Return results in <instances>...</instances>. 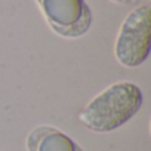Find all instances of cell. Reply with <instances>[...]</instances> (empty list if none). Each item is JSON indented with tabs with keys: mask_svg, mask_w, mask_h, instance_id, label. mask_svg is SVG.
Returning a JSON list of instances; mask_svg holds the SVG:
<instances>
[{
	"mask_svg": "<svg viewBox=\"0 0 151 151\" xmlns=\"http://www.w3.org/2000/svg\"><path fill=\"white\" fill-rule=\"evenodd\" d=\"M143 93L130 81L115 82L88 102L78 118L94 133H110L131 119L141 110Z\"/></svg>",
	"mask_w": 151,
	"mask_h": 151,
	"instance_id": "obj_1",
	"label": "cell"
},
{
	"mask_svg": "<svg viewBox=\"0 0 151 151\" xmlns=\"http://www.w3.org/2000/svg\"><path fill=\"white\" fill-rule=\"evenodd\" d=\"M151 7H137L125 17L115 40L114 55L126 68L141 66L150 55Z\"/></svg>",
	"mask_w": 151,
	"mask_h": 151,
	"instance_id": "obj_2",
	"label": "cell"
},
{
	"mask_svg": "<svg viewBox=\"0 0 151 151\" xmlns=\"http://www.w3.org/2000/svg\"><path fill=\"white\" fill-rule=\"evenodd\" d=\"M56 35L64 39H78L90 31L93 23L90 7L85 0H36Z\"/></svg>",
	"mask_w": 151,
	"mask_h": 151,
	"instance_id": "obj_3",
	"label": "cell"
},
{
	"mask_svg": "<svg viewBox=\"0 0 151 151\" xmlns=\"http://www.w3.org/2000/svg\"><path fill=\"white\" fill-rule=\"evenodd\" d=\"M27 151H83L73 139L53 126H37L28 134Z\"/></svg>",
	"mask_w": 151,
	"mask_h": 151,
	"instance_id": "obj_4",
	"label": "cell"
},
{
	"mask_svg": "<svg viewBox=\"0 0 151 151\" xmlns=\"http://www.w3.org/2000/svg\"><path fill=\"white\" fill-rule=\"evenodd\" d=\"M110 1L115 3V4L127 5V4H133V3H137V1H138V0H110Z\"/></svg>",
	"mask_w": 151,
	"mask_h": 151,
	"instance_id": "obj_5",
	"label": "cell"
}]
</instances>
